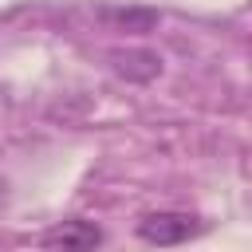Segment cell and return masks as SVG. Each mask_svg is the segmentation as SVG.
<instances>
[{
  "label": "cell",
  "mask_w": 252,
  "mask_h": 252,
  "mask_svg": "<svg viewBox=\"0 0 252 252\" xmlns=\"http://www.w3.org/2000/svg\"><path fill=\"white\" fill-rule=\"evenodd\" d=\"M98 244H102V228L87 217L59 220L39 236V252H94Z\"/></svg>",
  "instance_id": "6da1fadb"
},
{
  "label": "cell",
  "mask_w": 252,
  "mask_h": 252,
  "mask_svg": "<svg viewBox=\"0 0 252 252\" xmlns=\"http://www.w3.org/2000/svg\"><path fill=\"white\" fill-rule=\"evenodd\" d=\"M197 217L189 213H173V209H161V213H150L138 220V236L146 244H158V248H169V244H181L197 232Z\"/></svg>",
  "instance_id": "7a4b0ae2"
},
{
  "label": "cell",
  "mask_w": 252,
  "mask_h": 252,
  "mask_svg": "<svg viewBox=\"0 0 252 252\" xmlns=\"http://www.w3.org/2000/svg\"><path fill=\"white\" fill-rule=\"evenodd\" d=\"M110 67L126 83H150L161 75V55L150 47H126V51H110Z\"/></svg>",
  "instance_id": "3957f363"
},
{
  "label": "cell",
  "mask_w": 252,
  "mask_h": 252,
  "mask_svg": "<svg viewBox=\"0 0 252 252\" xmlns=\"http://www.w3.org/2000/svg\"><path fill=\"white\" fill-rule=\"evenodd\" d=\"M98 20L118 32H150V28H158L161 16H158V8H146V4H102Z\"/></svg>",
  "instance_id": "277c9868"
}]
</instances>
